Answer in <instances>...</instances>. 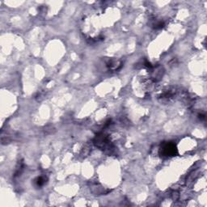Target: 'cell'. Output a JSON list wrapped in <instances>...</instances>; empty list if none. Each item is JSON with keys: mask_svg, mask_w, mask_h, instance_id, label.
Masks as SVG:
<instances>
[{"mask_svg": "<svg viewBox=\"0 0 207 207\" xmlns=\"http://www.w3.org/2000/svg\"><path fill=\"white\" fill-rule=\"evenodd\" d=\"M163 150L166 155H173L175 154L176 148H175V146L172 145V144L167 143L163 146Z\"/></svg>", "mask_w": 207, "mask_h": 207, "instance_id": "1", "label": "cell"}, {"mask_svg": "<svg viewBox=\"0 0 207 207\" xmlns=\"http://www.w3.org/2000/svg\"><path fill=\"white\" fill-rule=\"evenodd\" d=\"M44 183H45V180H44L43 178H41V177H40V178H38V180H37V184H38V185H42Z\"/></svg>", "mask_w": 207, "mask_h": 207, "instance_id": "2", "label": "cell"}]
</instances>
